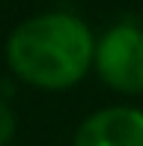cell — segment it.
<instances>
[{"mask_svg":"<svg viewBox=\"0 0 143 146\" xmlns=\"http://www.w3.org/2000/svg\"><path fill=\"white\" fill-rule=\"evenodd\" d=\"M95 36L72 12H39L21 21L6 39L12 75L36 90H69L89 75Z\"/></svg>","mask_w":143,"mask_h":146,"instance_id":"cell-1","label":"cell"},{"mask_svg":"<svg viewBox=\"0 0 143 146\" xmlns=\"http://www.w3.org/2000/svg\"><path fill=\"white\" fill-rule=\"evenodd\" d=\"M93 69L110 90L143 96V27L113 24L95 39Z\"/></svg>","mask_w":143,"mask_h":146,"instance_id":"cell-2","label":"cell"},{"mask_svg":"<svg viewBox=\"0 0 143 146\" xmlns=\"http://www.w3.org/2000/svg\"><path fill=\"white\" fill-rule=\"evenodd\" d=\"M72 146H143V110L131 104L95 110L77 125Z\"/></svg>","mask_w":143,"mask_h":146,"instance_id":"cell-3","label":"cell"},{"mask_svg":"<svg viewBox=\"0 0 143 146\" xmlns=\"http://www.w3.org/2000/svg\"><path fill=\"white\" fill-rule=\"evenodd\" d=\"M15 131H18L15 110H12L6 102H0V146H9L12 137H15Z\"/></svg>","mask_w":143,"mask_h":146,"instance_id":"cell-4","label":"cell"}]
</instances>
